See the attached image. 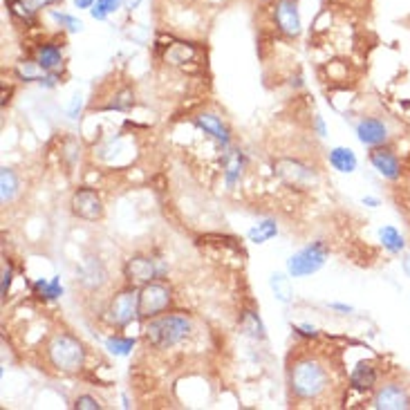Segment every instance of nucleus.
<instances>
[{
    "label": "nucleus",
    "mask_w": 410,
    "mask_h": 410,
    "mask_svg": "<svg viewBox=\"0 0 410 410\" xmlns=\"http://www.w3.org/2000/svg\"><path fill=\"white\" fill-rule=\"evenodd\" d=\"M191 329H193L191 318H186L184 314H166V316L148 318V323L144 327V336L148 345H153L155 350H168L191 334Z\"/></svg>",
    "instance_id": "f257e3e1"
},
{
    "label": "nucleus",
    "mask_w": 410,
    "mask_h": 410,
    "mask_svg": "<svg viewBox=\"0 0 410 410\" xmlns=\"http://www.w3.org/2000/svg\"><path fill=\"white\" fill-rule=\"evenodd\" d=\"M289 388L298 399H316L327 388V372L316 359H301L289 370Z\"/></svg>",
    "instance_id": "f03ea898"
},
{
    "label": "nucleus",
    "mask_w": 410,
    "mask_h": 410,
    "mask_svg": "<svg viewBox=\"0 0 410 410\" xmlns=\"http://www.w3.org/2000/svg\"><path fill=\"white\" fill-rule=\"evenodd\" d=\"M47 356H49V363H52L58 372H65V375L76 372V370H81L85 363V350L81 341L65 332H58L49 338Z\"/></svg>",
    "instance_id": "7ed1b4c3"
},
{
    "label": "nucleus",
    "mask_w": 410,
    "mask_h": 410,
    "mask_svg": "<svg viewBox=\"0 0 410 410\" xmlns=\"http://www.w3.org/2000/svg\"><path fill=\"white\" fill-rule=\"evenodd\" d=\"M325 258H327L325 243H312L309 247L296 252L292 258L287 260V274L294 276V278L312 276L325 265Z\"/></svg>",
    "instance_id": "20e7f679"
},
{
    "label": "nucleus",
    "mask_w": 410,
    "mask_h": 410,
    "mask_svg": "<svg viewBox=\"0 0 410 410\" xmlns=\"http://www.w3.org/2000/svg\"><path fill=\"white\" fill-rule=\"evenodd\" d=\"M171 305V289L162 283H146L139 289V318L159 316Z\"/></svg>",
    "instance_id": "39448f33"
},
{
    "label": "nucleus",
    "mask_w": 410,
    "mask_h": 410,
    "mask_svg": "<svg viewBox=\"0 0 410 410\" xmlns=\"http://www.w3.org/2000/svg\"><path fill=\"white\" fill-rule=\"evenodd\" d=\"M137 316H139V292L137 289H122V292H117L108 305V321L117 327H124Z\"/></svg>",
    "instance_id": "423d86ee"
},
{
    "label": "nucleus",
    "mask_w": 410,
    "mask_h": 410,
    "mask_svg": "<svg viewBox=\"0 0 410 410\" xmlns=\"http://www.w3.org/2000/svg\"><path fill=\"white\" fill-rule=\"evenodd\" d=\"M276 175L289 186H312L316 184V173L309 166L296 162V159H278L274 164Z\"/></svg>",
    "instance_id": "0eeeda50"
},
{
    "label": "nucleus",
    "mask_w": 410,
    "mask_h": 410,
    "mask_svg": "<svg viewBox=\"0 0 410 410\" xmlns=\"http://www.w3.org/2000/svg\"><path fill=\"white\" fill-rule=\"evenodd\" d=\"M69 204H72V213L81 220H88V222H97L104 215V202L92 188H79V191H74Z\"/></svg>",
    "instance_id": "6e6552de"
},
{
    "label": "nucleus",
    "mask_w": 410,
    "mask_h": 410,
    "mask_svg": "<svg viewBox=\"0 0 410 410\" xmlns=\"http://www.w3.org/2000/svg\"><path fill=\"white\" fill-rule=\"evenodd\" d=\"M372 406L377 410H406L410 408V395L402 384H384L377 388Z\"/></svg>",
    "instance_id": "1a4fd4ad"
},
{
    "label": "nucleus",
    "mask_w": 410,
    "mask_h": 410,
    "mask_svg": "<svg viewBox=\"0 0 410 410\" xmlns=\"http://www.w3.org/2000/svg\"><path fill=\"white\" fill-rule=\"evenodd\" d=\"M274 16H276V25L278 29L289 36V38H296L301 36V14H298V5L296 0H278L276 7H274Z\"/></svg>",
    "instance_id": "9d476101"
},
{
    "label": "nucleus",
    "mask_w": 410,
    "mask_h": 410,
    "mask_svg": "<svg viewBox=\"0 0 410 410\" xmlns=\"http://www.w3.org/2000/svg\"><path fill=\"white\" fill-rule=\"evenodd\" d=\"M124 274L130 283L135 285H146V283H153L157 278V267L151 258L146 256H133L126 260L124 265Z\"/></svg>",
    "instance_id": "9b49d317"
},
{
    "label": "nucleus",
    "mask_w": 410,
    "mask_h": 410,
    "mask_svg": "<svg viewBox=\"0 0 410 410\" xmlns=\"http://www.w3.org/2000/svg\"><path fill=\"white\" fill-rule=\"evenodd\" d=\"M356 137L363 146H382L388 139V126L382 119H363L356 126Z\"/></svg>",
    "instance_id": "f8f14e48"
},
{
    "label": "nucleus",
    "mask_w": 410,
    "mask_h": 410,
    "mask_svg": "<svg viewBox=\"0 0 410 410\" xmlns=\"http://www.w3.org/2000/svg\"><path fill=\"white\" fill-rule=\"evenodd\" d=\"M370 164H372L375 171L386 179L399 177V159L393 151H388V148H375V151L370 153Z\"/></svg>",
    "instance_id": "ddd939ff"
},
{
    "label": "nucleus",
    "mask_w": 410,
    "mask_h": 410,
    "mask_svg": "<svg viewBox=\"0 0 410 410\" xmlns=\"http://www.w3.org/2000/svg\"><path fill=\"white\" fill-rule=\"evenodd\" d=\"M61 65H63V52H61V47L52 45V43L38 47V52H36V67L38 69H43V72L52 74Z\"/></svg>",
    "instance_id": "4468645a"
},
{
    "label": "nucleus",
    "mask_w": 410,
    "mask_h": 410,
    "mask_svg": "<svg viewBox=\"0 0 410 410\" xmlns=\"http://www.w3.org/2000/svg\"><path fill=\"white\" fill-rule=\"evenodd\" d=\"M195 124L204 130L206 135H211L215 142H220L222 146H229V130H227V126L220 122V119L215 117V115H211V113H204V115H199L197 119H195Z\"/></svg>",
    "instance_id": "2eb2a0df"
},
{
    "label": "nucleus",
    "mask_w": 410,
    "mask_h": 410,
    "mask_svg": "<svg viewBox=\"0 0 410 410\" xmlns=\"http://www.w3.org/2000/svg\"><path fill=\"white\" fill-rule=\"evenodd\" d=\"M329 164H332L338 173H354L356 171V155L350 148L336 146L329 151Z\"/></svg>",
    "instance_id": "dca6fc26"
},
{
    "label": "nucleus",
    "mask_w": 410,
    "mask_h": 410,
    "mask_svg": "<svg viewBox=\"0 0 410 410\" xmlns=\"http://www.w3.org/2000/svg\"><path fill=\"white\" fill-rule=\"evenodd\" d=\"M350 382H352V386L356 390H370V388L377 384V370H375V366L361 361V363H359L352 370V375H350Z\"/></svg>",
    "instance_id": "f3484780"
},
{
    "label": "nucleus",
    "mask_w": 410,
    "mask_h": 410,
    "mask_svg": "<svg viewBox=\"0 0 410 410\" xmlns=\"http://www.w3.org/2000/svg\"><path fill=\"white\" fill-rule=\"evenodd\" d=\"M276 236H278V224L274 222V220H263V222L254 224L247 231V238L252 240L254 245H265L267 240H272Z\"/></svg>",
    "instance_id": "a211bd4d"
},
{
    "label": "nucleus",
    "mask_w": 410,
    "mask_h": 410,
    "mask_svg": "<svg viewBox=\"0 0 410 410\" xmlns=\"http://www.w3.org/2000/svg\"><path fill=\"white\" fill-rule=\"evenodd\" d=\"M379 240H382L384 249H386V252H390V254H399V252H404V247H406L404 236L399 233L395 227H390V224L379 229Z\"/></svg>",
    "instance_id": "6ab92c4d"
},
{
    "label": "nucleus",
    "mask_w": 410,
    "mask_h": 410,
    "mask_svg": "<svg viewBox=\"0 0 410 410\" xmlns=\"http://www.w3.org/2000/svg\"><path fill=\"white\" fill-rule=\"evenodd\" d=\"M269 287H272L274 296H276L283 305H287L289 301H292L294 289H292V283H289V278H287L285 274H274L272 278H269Z\"/></svg>",
    "instance_id": "aec40b11"
},
{
    "label": "nucleus",
    "mask_w": 410,
    "mask_h": 410,
    "mask_svg": "<svg viewBox=\"0 0 410 410\" xmlns=\"http://www.w3.org/2000/svg\"><path fill=\"white\" fill-rule=\"evenodd\" d=\"M18 193V179L14 175L12 168H3L0 171V197H3V204L12 202Z\"/></svg>",
    "instance_id": "412c9836"
},
{
    "label": "nucleus",
    "mask_w": 410,
    "mask_h": 410,
    "mask_svg": "<svg viewBox=\"0 0 410 410\" xmlns=\"http://www.w3.org/2000/svg\"><path fill=\"white\" fill-rule=\"evenodd\" d=\"M34 292H36V296L45 298V301H56V298L63 294V287L56 276L52 278V281H43L41 278V281L34 283Z\"/></svg>",
    "instance_id": "4be33fe9"
},
{
    "label": "nucleus",
    "mask_w": 410,
    "mask_h": 410,
    "mask_svg": "<svg viewBox=\"0 0 410 410\" xmlns=\"http://www.w3.org/2000/svg\"><path fill=\"white\" fill-rule=\"evenodd\" d=\"M133 347H135V338H124V336H108L106 338V350L115 356H128Z\"/></svg>",
    "instance_id": "5701e85b"
},
{
    "label": "nucleus",
    "mask_w": 410,
    "mask_h": 410,
    "mask_svg": "<svg viewBox=\"0 0 410 410\" xmlns=\"http://www.w3.org/2000/svg\"><path fill=\"white\" fill-rule=\"evenodd\" d=\"M49 3H52V0H14L12 7L21 18H32L38 9H43Z\"/></svg>",
    "instance_id": "b1692460"
},
{
    "label": "nucleus",
    "mask_w": 410,
    "mask_h": 410,
    "mask_svg": "<svg viewBox=\"0 0 410 410\" xmlns=\"http://www.w3.org/2000/svg\"><path fill=\"white\" fill-rule=\"evenodd\" d=\"M122 7V0H97L90 9V14H92L95 21H106L110 14H115L117 9Z\"/></svg>",
    "instance_id": "393cba45"
},
{
    "label": "nucleus",
    "mask_w": 410,
    "mask_h": 410,
    "mask_svg": "<svg viewBox=\"0 0 410 410\" xmlns=\"http://www.w3.org/2000/svg\"><path fill=\"white\" fill-rule=\"evenodd\" d=\"M240 173H243V157H240V155H229L227 157V171H224L227 184L233 186L240 179Z\"/></svg>",
    "instance_id": "a878e982"
},
{
    "label": "nucleus",
    "mask_w": 410,
    "mask_h": 410,
    "mask_svg": "<svg viewBox=\"0 0 410 410\" xmlns=\"http://www.w3.org/2000/svg\"><path fill=\"white\" fill-rule=\"evenodd\" d=\"M243 327H245V332L249 336H254V338H265V325L263 321L254 314V312H247L245 314V321H243Z\"/></svg>",
    "instance_id": "bb28decb"
},
{
    "label": "nucleus",
    "mask_w": 410,
    "mask_h": 410,
    "mask_svg": "<svg viewBox=\"0 0 410 410\" xmlns=\"http://www.w3.org/2000/svg\"><path fill=\"white\" fill-rule=\"evenodd\" d=\"M74 408L76 410H99V408H101V404H99L92 395H79L74 399Z\"/></svg>",
    "instance_id": "cd10ccee"
},
{
    "label": "nucleus",
    "mask_w": 410,
    "mask_h": 410,
    "mask_svg": "<svg viewBox=\"0 0 410 410\" xmlns=\"http://www.w3.org/2000/svg\"><path fill=\"white\" fill-rule=\"evenodd\" d=\"M52 16H54L61 25H65V27L69 29V32H81V29H83V23L79 21V18H72V16H67V14H58V12H54Z\"/></svg>",
    "instance_id": "c85d7f7f"
},
{
    "label": "nucleus",
    "mask_w": 410,
    "mask_h": 410,
    "mask_svg": "<svg viewBox=\"0 0 410 410\" xmlns=\"http://www.w3.org/2000/svg\"><path fill=\"white\" fill-rule=\"evenodd\" d=\"M12 276H14V272H12V267H5L3 269V296H7V292H9V285H12Z\"/></svg>",
    "instance_id": "c756f323"
},
{
    "label": "nucleus",
    "mask_w": 410,
    "mask_h": 410,
    "mask_svg": "<svg viewBox=\"0 0 410 410\" xmlns=\"http://www.w3.org/2000/svg\"><path fill=\"white\" fill-rule=\"evenodd\" d=\"M97 3V0H74V5L79 9H92V5Z\"/></svg>",
    "instance_id": "7c9ffc66"
},
{
    "label": "nucleus",
    "mask_w": 410,
    "mask_h": 410,
    "mask_svg": "<svg viewBox=\"0 0 410 410\" xmlns=\"http://www.w3.org/2000/svg\"><path fill=\"white\" fill-rule=\"evenodd\" d=\"M332 309H338V312H352V307H347V305H341V303H332L329 305Z\"/></svg>",
    "instance_id": "2f4dec72"
},
{
    "label": "nucleus",
    "mask_w": 410,
    "mask_h": 410,
    "mask_svg": "<svg viewBox=\"0 0 410 410\" xmlns=\"http://www.w3.org/2000/svg\"><path fill=\"white\" fill-rule=\"evenodd\" d=\"M404 272L410 276V252L406 254V258H404Z\"/></svg>",
    "instance_id": "473e14b6"
},
{
    "label": "nucleus",
    "mask_w": 410,
    "mask_h": 410,
    "mask_svg": "<svg viewBox=\"0 0 410 410\" xmlns=\"http://www.w3.org/2000/svg\"><path fill=\"white\" fill-rule=\"evenodd\" d=\"M363 204H368V206H377L379 199H377V197H363Z\"/></svg>",
    "instance_id": "72a5a7b5"
},
{
    "label": "nucleus",
    "mask_w": 410,
    "mask_h": 410,
    "mask_svg": "<svg viewBox=\"0 0 410 410\" xmlns=\"http://www.w3.org/2000/svg\"><path fill=\"white\" fill-rule=\"evenodd\" d=\"M316 128H318V133L325 135V126H323V119L321 117H316Z\"/></svg>",
    "instance_id": "f704fd0d"
}]
</instances>
